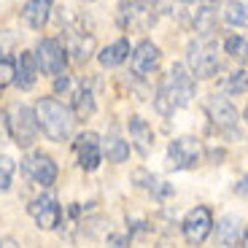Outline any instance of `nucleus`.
<instances>
[{
    "instance_id": "5",
    "label": "nucleus",
    "mask_w": 248,
    "mask_h": 248,
    "mask_svg": "<svg viewBox=\"0 0 248 248\" xmlns=\"http://www.w3.org/2000/svg\"><path fill=\"white\" fill-rule=\"evenodd\" d=\"M35 62H38V70L46 76H57L65 70V62H68V54L62 49V44L57 38H41L35 46Z\"/></svg>"
},
{
    "instance_id": "12",
    "label": "nucleus",
    "mask_w": 248,
    "mask_h": 248,
    "mask_svg": "<svg viewBox=\"0 0 248 248\" xmlns=\"http://www.w3.org/2000/svg\"><path fill=\"white\" fill-rule=\"evenodd\" d=\"M208 116H211V122L216 124L221 132H235L237 130V111L230 100L221 97V94H213V97L208 100Z\"/></svg>"
},
{
    "instance_id": "25",
    "label": "nucleus",
    "mask_w": 248,
    "mask_h": 248,
    "mask_svg": "<svg viewBox=\"0 0 248 248\" xmlns=\"http://www.w3.org/2000/svg\"><path fill=\"white\" fill-rule=\"evenodd\" d=\"M14 170H16V165H14L11 156H0V192H8L11 189Z\"/></svg>"
},
{
    "instance_id": "20",
    "label": "nucleus",
    "mask_w": 248,
    "mask_h": 248,
    "mask_svg": "<svg viewBox=\"0 0 248 248\" xmlns=\"http://www.w3.org/2000/svg\"><path fill=\"white\" fill-rule=\"evenodd\" d=\"M103 156H106L108 162H113V165H122V162H127V156H130V143L116 138V135L106 138V140H103Z\"/></svg>"
},
{
    "instance_id": "16",
    "label": "nucleus",
    "mask_w": 248,
    "mask_h": 248,
    "mask_svg": "<svg viewBox=\"0 0 248 248\" xmlns=\"http://www.w3.org/2000/svg\"><path fill=\"white\" fill-rule=\"evenodd\" d=\"M94 35L87 32H68V41H65V51L73 57L76 62H87L94 54Z\"/></svg>"
},
{
    "instance_id": "6",
    "label": "nucleus",
    "mask_w": 248,
    "mask_h": 248,
    "mask_svg": "<svg viewBox=\"0 0 248 248\" xmlns=\"http://www.w3.org/2000/svg\"><path fill=\"white\" fill-rule=\"evenodd\" d=\"M22 173L38 186H51L57 181V162L51 159L44 151H30V154L22 159Z\"/></svg>"
},
{
    "instance_id": "31",
    "label": "nucleus",
    "mask_w": 248,
    "mask_h": 248,
    "mask_svg": "<svg viewBox=\"0 0 248 248\" xmlns=\"http://www.w3.org/2000/svg\"><path fill=\"white\" fill-rule=\"evenodd\" d=\"M243 248H248V230H246V235H243Z\"/></svg>"
},
{
    "instance_id": "32",
    "label": "nucleus",
    "mask_w": 248,
    "mask_h": 248,
    "mask_svg": "<svg viewBox=\"0 0 248 248\" xmlns=\"http://www.w3.org/2000/svg\"><path fill=\"white\" fill-rule=\"evenodd\" d=\"M181 3H189V6H194V3H200V0H181Z\"/></svg>"
},
{
    "instance_id": "33",
    "label": "nucleus",
    "mask_w": 248,
    "mask_h": 248,
    "mask_svg": "<svg viewBox=\"0 0 248 248\" xmlns=\"http://www.w3.org/2000/svg\"><path fill=\"white\" fill-rule=\"evenodd\" d=\"M243 119H246V122H248V108H246V113H243Z\"/></svg>"
},
{
    "instance_id": "15",
    "label": "nucleus",
    "mask_w": 248,
    "mask_h": 248,
    "mask_svg": "<svg viewBox=\"0 0 248 248\" xmlns=\"http://www.w3.org/2000/svg\"><path fill=\"white\" fill-rule=\"evenodd\" d=\"M51 6H54V0H27L25 8H22V19L32 30H44L46 22H49Z\"/></svg>"
},
{
    "instance_id": "7",
    "label": "nucleus",
    "mask_w": 248,
    "mask_h": 248,
    "mask_svg": "<svg viewBox=\"0 0 248 248\" xmlns=\"http://www.w3.org/2000/svg\"><path fill=\"white\" fill-rule=\"evenodd\" d=\"M181 230H184V237H186L189 246H202V243L208 240V235L213 232V213H211V208L200 205V208L189 211V216L184 218V224H181Z\"/></svg>"
},
{
    "instance_id": "1",
    "label": "nucleus",
    "mask_w": 248,
    "mask_h": 248,
    "mask_svg": "<svg viewBox=\"0 0 248 248\" xmlns=\"http://www.w3.org/2000/svg\"><path fill=\"white\" fill-rule=\"evenodd\" d=\"M35 119H38V127L46 132L49 140H68L70 132H73V124H76V116L68 106H62L60 100L54 97H41L35 103Z\"/></svg>"
},
{
    "instance_id": "9",
    "label": "nucleus",
    "mask_w": 248,
    "mask_h": 248,
    "mask_svg": "<svg viewBox=\"0 0 248 248\" xmlns=\"http://www.w3.org/2000/svg\"><path fill=\"white\" fill-rule=\"evenodd\" d=\"M189 62H192L197 78H211L218 70V57L211 41H197L189 46Z\"/></svg>"
},
{
    "instance_id": "4",
    "label": "nucleus",
    "mask_w": 248,
    "mask_h": 248,
    "mask_svg": "<svg viewBox=\"0 0 248 248\" xmlns=\"http://www.w3.org/2000/svg\"><path fill=\"white\" fill-rule=\"evenodd\" d=\"M168 159H170V168L173 170H192L200 165L202 159V143L192 135H184V138H175L170 140L168 146Z\"/></svg>"
},
{
    "instance_id": "2",
    "label": "nucleus",
    "mask_w": 248,
    "mask_h": 248,
    "mask_svg": "<svg viewBox=\"0 0 248 248\" xmlns=\"http://www.w3.org/2000/svg\"><path fill=\"white\" fill-rule=\"evenodd\" d=\"M159 89L168 94L175 108H184V106H189L192 97H194V78L181 62H175L173 68H170V73L162 78Z\"/></svg>"
},
{
    "instance_id": "27",
    "label": "nucleus",
    "mask_w": 248,
    "mask_h": 248,
    "mask_svg": "<svg viewBox=\"0 0 248 248\" xmlns=\"http://www.w3.org/2000/svg\"><path fill=\"white\" fill-rule=\"evenodd\" d=\"M70 89V73L68 70H62V73H57V81H54V92H68Z\"/></svg>"
},
{
    "instance_id": "23",
    "label": "nucleus",
    "mask_w": 248,
    "mask_h": 248,
    "mask_svg": "<svg viewBox=\"0 0 248 248\" xmlns=\"http://www.w3.org/2000/svg\"><path fill=\"white\" fill-rule=\"evenodd\" d=\"M224 51L237 62V65H246L248 62V41L243 35H230L224 41Z\"/></svg>"
},
{
    "instance_id": "34",
    "label": "nucleus",
    "mask_w": 248,
    "mask_h": 248,
    "mask_svg": "<svg viewBox=\"0 0 248 248\" xmlns=\"http://www.w3.org/2000/svg\"><path fill=\"white\" fill-rule=\"evenodd\" d=\"M87 3H92V0H87Z\"/></svg>"
},
{
    "instance_id": "26",
    "label": "nucleus",
    "mask_w": 248,
    "mask_h": 248,
    "mask_svg": "<svg viewBox=\"0 0 248 248\" xmlns=\"http://www.w3.org/2000/svg\"><path fill=\"white\" fill-rule=\"evenodd\" d=\"M14 76H16V65H14L8 57H3V60H0V89L14 84Z\"/></svg>"
},
{
    "instance_id": "22",
    "label": "nucleus",
    "mask_w": 248,
    "mask_h": 248,
    "mask_svg": "<svg viewBox=\"0 0 248 248\" xmlns=\"http://www.w3.org/2000/svg\"><path fill=\"white\" fill-rule=\"evenodd\" d=\"M224 22L232 27H248V6L237 3V0H230L224 6Z\"/></svg>"
},
{
    "instance_id": "11",
    "label": "nucleus",
    "mask_w": 248,
    "mask_h": 248,
    "mask_svg": "<svg viewBox=\"0 0 248 248\" xmlns=\"http://www.w3.org/2000/svg\"><path fill=\"white\" fill-rule=\"evenodd\" d=\"M159 46L151 44V41H140V44L135 46V51H132L130 57V65H132V73L140 76V78H146V76H151L156 68H159Z\"/></svg>"
},
{
    "instance_id": "29",
    "label": "nucleus",
    "mask_w": 248,
    "mask_h": 248,
    "mask_svg": "<svg viewBox=\"0 0 248 248\" xmlns=\"http://www.w3.org/2000/svg\"><path fill=\"white\" fill-rule=\"evenodd\" d=\"M156 248H173V243H170V240H168V237H162V240H159V243H156Z\"/></svg>"
},
{
    "instance_id": "3",
    "label": "nucleus",
    "mask_w": 248,
    "mask_h": 248,
    "mask_svg": "<svg viewBox=\"0 0 248 248\" xmlns=\"http://www.w3.org/2000/svg\"><path fill=\"white\" fill-rule=\"evenodd\" d=\"M8 132H11V138L16 140V146L30 149L32 143H35V138H38L35 111L27 108V106H22V103L11 106V111H8Z\"/></svg>"
},
{
    "instance_id": "19",
    "label": "nucleus",
    "mask_w": 248,
    "mask_h": 248,
    "mask_svg": "<svg viewBox=\"0 0 248 248\" xmlns=\"http://www.w3.org/2000/svg\"><path fill=\"white\" fill-rule=\"evenodd\" d=\"M237 237H240V221H237V216H224L216 227V240L224 248H232V246H237Z\"/></svg>"
},
{
    "instance_id": "28",
    "label": "nucleus",
    "mask_w": 248,
    "mask_h": 248,
    "mask_svg": "<svg viewBox=\"0 0 248 248\" xmlns=\"http://www.w3.org/2000/svg\"><path fill=\"white\" fill-rule=\"evenodd\" d=\"M0 248H22V246H19L14 237H3V240H0Z\"/></svg>"
},
{
    "instance_id": "24",
    "label": "nucleus",
    "mask_w": 248,
    "mask_h": 248,
    "mask_svg": "<svg viewBox=\"0 0 248 248\" xmlns=\"http://www.w3.org/2000/svg\"><path fill=\"white\" fill-rule=\"evenodd\" d=\"M227 92L230 94H246L248 92V73L246 70H235V73H230V78H227Z\"/></svg>"
},
{
    "instance_id": "30",
    "label": "nucleus",
    "mask_w": 248,
    "mask_h": 248,
    "mask_svg": "<svg viewBox=\"0 0 248 248\" xmlns=\"http://www.w3.org/2000/svg\"><path fill=\"white\" fill-rule=\"evenodd\" d=\"M138 6H149V3H154V0H135Z\"/></svg>"
},
{
    "instance_id": "17",
    "label": "nucleus",
    "mask_w": 248,
    "mask_h": 248,
    "mask_svg": "<svg viewBox=\"0 0 248 248\" xmlns=\"http://www.w3.org/2000/svg\"><path fill=\"white\" fill-rule=\"evenodd\" d=\"M127 57H130V41L127 38H119L116 44L106 46V49L100 51V65L103 68H119Z\"/></svg>"
},
{
    "instance_id": "8",
    "label": "nucleus",
    "mask_w": 248,
    "mask_h": 248,
    "mask_svg": "<svg viewBox=\"0 0 248 248\" xmlns=\"http://www.w3.org/2000/svg\"><path fill=\"white\" fill-rule=\"evenodd\" d=\"M30 216L35 218V224L41 227V230H57L62 221V208L60 202H57L51 194H41V197H35L30 202Z\"/></svg>"
},
{
    "instance_id": "21",
    "label": "nucleus",
    "mask_w": 248,
    "mask_h": 248,
    "mask_svg": "<svg viewBox=\"0 0 248 248\" xmlns=\"http://www.w3.org/2000/svg\"><path fill=\"white\" fill-rule=\"evenodd\" d=\"M73 116H76V122L78 119H89L94 113V94H92V89L89 87H81L78 92H76V97H73Z\"/></svg>"
},
{
    "instance_id": "14",
    "label": "nucleus",
    "mask_w": 248,
    "mask_h": 248,
    "mask_svg": "<svg viewBox=\"0 0 248 248\" xmlns=\"http://www.w3.org/2000/svg\"><path fill=\"white\" fill-rule=\"evenodd\" d=\"M38 62H35V54L32 51H22V54L16 57V76H14V84H16L19 89H30L32 84H35L38 78Z\"/></svg>"
},
{
    "instance_id": "13",
    "label": "nucleus",
    "mask_w": 248,
    "mask_h": 248,
    "mask_svg": "<svg viewBox=\"0 0 248 248\" xmlns=\"http://www.w3.org/2000/svg\"><path fill=\"white\" fill-rule=\"evenodd\" d=\"M127 127H130L132 146L138 149L140 156H146L151 149H154V132H151V124L146 122V119H140V116H130Z\"/></svg>"
},
{
    "instance_id": "18",
    "label": "nucleus",
    "mask_w": 248,
    "mask_h": 248,
    "mask_svg": "<svg viewBox=\"0 0 248 248\" xmlns=\"http://www.w3.org/2000/svg\"><path fill=\"white\" fill-rule=\"evenodd\" d=\"M194 30H197L200 41H211L213 35H216L218 25H216V11H213L211 6H205L197 11V16H194Z\"/></svg>"
},
{
    "instance_id": "10",
    "label": "nucleus",
    "mask_w": 248,
    "mask_h": 248,
    "mask_svg": "<svg viewBox=\"0 0 248 248\" xmlns=\"http://www.w3.org/2000/svg\"><path fill=\"white\" fill-rule=\"evenodd\" d=\"M76 154H78V165L84 170H97L103 162V140L97 132H81L76 138Z\"/></svg>"
}]
</instances>
